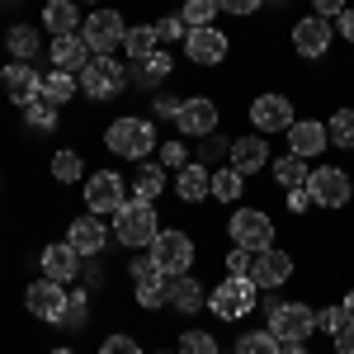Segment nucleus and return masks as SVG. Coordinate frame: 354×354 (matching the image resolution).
Here are the masks:
<instances>
[{
	"instance_id": "f257e3e1",
	"label": "nucleus",
	"mask_w": 354,
	"mask_h": 354,
	"mask_svg": "<svg viewBox=\"0 0 354 354\" xmlns=\"http://www.w3.org/2000/svg\"><path fill=\"white\" fill-rule=\"evenodd\" d=\"M161 147L156 137V118H142V113H123L104 128V151L118 161H151V151Z\"/></svg>"
},
{
	"instance_id": "f03ea898",
	"label": "nucleus",
	"mask_w": 354,
	"mask_h": 354,
	"mask_svg": "<svg viewBox=\"0 0 354 354\" xmlns=\"http://www.w3.org/2000/svg\"><path fill=\"white\" fill-rule=\"evenodd\" d=\"M255 307H260V288H255L250 274H222L208 288V312L218 322H245Z\"/></svg>"
},
{
	"instance_id": "7ed1b4c3",
	"label": "nucleus",
	"mask_w": 354,
	"mask_h": 354,
	"mask_svg": "<svg viewBox=\"0 0 354 354\" xmlns=\"http://www.w3.org/2000/svg\"><path fill=\"white\" fill-rule=\"evenodd\" d=\"M156 236H161V213H156V203L128 198V203L113 213V241L118 245H128V250H151Z\"/></svg>"
},
{
	"instance_id": "20e7f679",
	"label": "nucleus",
	"mask_w": 354,
	"mask_h": 354,
	"mask_svg": "<svg viewBox=\"0 0 354 354\" xmlns=\"http://www.w3.org/2000/svg\"><path fill=\"white\" fill-rule=\"evenodd\" d=\"M81 95L85 100H95V104H104V100H118L128 85H133V76H128V62L113 53V57H90L81 66Z\"/></svg>"
},
{
	"instance_id": "39448f33",
	"label": "nucleus",
	"mask_w": 354,
	"mask_h": 354,
	"mask_svg": "<svg viewBox=\"0 0 354 354\" xmlns=\"http://www.w3.org/2000/svg\"><path fill=\"white\" fill-rule=\"evenodd\" d=\"M81 38L90 48V57H113L123 48V38H128V15L113 10V5H100V10H90L81 19Z\"/></svg>"
},
{
	"instance_id": "423d86ee",
	"label": "nucleus",
	"mask_w": 354,
	"mask_h": 354,
	"mask_svg": "<svg viewBox=\"0 0 354 354\" xmlns=\"http://www.w3.org/2000/svg\"><path fill=\"white\" fill-rule=\"evenodd\" d=\"M307 194H312L317 208L340 213V208H350V203H354V175L345 170V165H312V175H307Z\"/></svg>"
},
{
	"instance_id": "0eeeda50",
	"label": "nucleus",
	"mask_w": 354,
	"mask_h": 354,
	"mask_svg": "<svg viewBox=\"0 0 354 354\" xmlns=\"http://www.w3.org/2000/svg\"><path fill=\"white\" fill-rule=\"evenodd\" d=\"M227 241L241 245V250H265V245H274V218L265 208L236 203V208L227 213Z\"/></svg>"
},
{
	"instance_id": "6e6552de",
	"label": "nucleus",
	"mask_w": 354,
	"mask_h": 354,
	"mask_svg": "<svg viewBox=\"0 0 354 354\" xmlns=\"http://www.w3.org/2000/svg\"><path fill=\"white\" fill-rule=\"evenodd\" d=\"M81 194H85V213H95V218H113V213L133 198L128 180H123L118 170H90V180L81 185Z\"/></svg>"
},
{
	"instance_id": "1a4fd4ad",
	"label": "nucleus",
	"mask_w": 354,
	"mask_h": 354,
	"mask_svg": "<svg viewBox=\"0 0 354 354\" xmlns=\"http://www.w3.org/2000/svg\"><path fill=\"white\" fill-rule=\"evenodd\" d=\"M245 118H250V133H288L293 128V118H298V109H293V100L288 95H279V90H265V95H255L250 104H245Z\"/></svg>"
},
{
	"instance_id": "9d476101",
	"label": "nucleus",
	"mask_w": 354,
	"mask_h": 354,
	"mask_svg": "<svg viewBox=\"0 0 354 354\" xmlns=\"http://www.w3.org/2000/svg\"><path fill=\"white\" fill-rule=\"evenodd\" d=\"M265 330H270L279 345H288V340H312V335H317V307H312V302H279L270 317H265Z\"/></svg>"
},
{
	"instance_id": "9b49d317",
	"label": "nucleus",
	"mask_w": 354,
	"mask_h": 354,
	"mask_svg": "<svg viewBox=\"0 0 354 354\" xmlns=\"http://www.w3.org/2000/svg\"><path fill=\"white\" fill-rule=\"evenodd\" d=\"M151 255L161 260L165 279H175V274H194V260H198V241H194L185 227H161V236L151 241Z\"/></svg>"
},
{
	"instance_id": "f8f14e48",
	"label": "nucleus",
	"mask_w": 354,
	"mask_h": 354,
	"mask_svg": "<svg viewBox=\"0 0 354 354\" xmlns=\"http://www.w3.org/2000/svg\"><path fill=\"white\" fill-rule=\"evenodd\" d=\"M66 298H71V288H66V283H57V279H48V274H38V279L24 288V312L33 317V322L57 326V322H62V312H66Z\"/></svg>"
},
{
	"instance_id": "ddd939ff",
	"label": "nucleus",
	"mask_w": 354,
	"mask_h": 354,
	"mask_svg": "<svg viewBox=\"0 0 354 354\" xmlns=\"http://www.w3.org/2000/svg\"><path fill=\"white\" fill-rule=\"evenodd\" d=\"M222 123V109L213 95H189L185 100V109H180V118H175V128H180V137L185 142H203V137H213Z\"/></svg>"
},
{
	"instance_id": "4468645a",
	"label": "nucleus",
	"mask_w": 354,
	"mask_h": 354,
	"mask_svg": "<svg viewBox=\"0 0 354 354\" xmlns=\"http://www.w3.org/2000/svg\"><path fill=\"white\" fill-rule=\"evenodd\" d=\"M335 43V19H322V15H302L293 24V53L302 62H322Z\"/></svg>"
},
{
	"instance_id": "2eb2a0df",
	"label": "nucleus",
	"mask_w": 354,
	"mask_h": 354,
	"mask_svg": "<svg viewBox=\"0 0 354 354\" xmlns=\"http://www.w3.org/2000/svg\"><path fill=\"white\" fill-rule=\"evenodd\" d=\"M293 255L283 250V245H265V250H255L250 255V279H255V288L260 293H270V288H283L288 279H293Z\"/></svg>"
},
{
	"instance_id": "dca6fc26",
	"label": "nucleus",
	"mask_w": 354,
	"mask_h": 354,
	"mask_svg": "<svg viewBox=\"0 0 354 354\" xmlns=\"http://www.w3.org/2000/svg\"><path fill=\"white\" fill-rule=\"evenodd\" d=\"M185 57H189V66H222L232 57V43L218 24H203L185 33Z\"/></svg>"
},
{
	"instance_id": "f3484780",
	"label": "nucleus",
	"mask_w": 354,
	"mask_h": 354,
	"mask_svg": "<svg viewBox=\"0 0 354 354\" xmlns=\"http://www.w3.org/2000/svg\"><path fill=\"white\" fill-rule=\"evenodd\" d=\"M270 142H265V133H241L232 137V151H227V165L232 170H241L245 180L250 175H260V170H270Z\"/></svg>"
},
{
	"instance_id": "a211bd4d",
	"label": "nucleus",
	"mask_w": 354,
	"mask_h": 354,
	"mask_svg": "<svg viewBox=\"0 0 354 354\" xmlns=\"http://www.w3.org/2000/svg\"><path fill=\"white\" fill-rule=\"evenodd\" d=\"M38 270L48 274V279H57V283H71V279H81L85 255L71 241H48L38 250Z\"/></svg>"
},
{
	"instance_id": "6ab92c4d",
	"label": "nucleus",
	"mask_w": 354,
	"mask_h": 354,
	"mask_svg": "<svg viewBox=\"0 0 354 354\" xmlns=\"http://www.w3.org/2000/svg\"><path fill=\"white\" fill-rule=\"evenodd\" d=\"M0 90L10 95V104H33V100H43V76L28 66V62H10V66H0Z\"/></svg>"
},
{
	"instance_id": "aec40b11",
	"label": "nucleus",
	"mask_w": 354,
	"mask_h": 354,
	"mask_svg": "<svg viewBox=\"0 0 354 354\" xmlns=\"http://www.w3.org/2000/svg\"><path fill=\"white\" fill-rule=\"evenodd\" d=\"M109 236H113V227H104V218H95V213H85V218H71L66 222V241L76 245L81 255H104L109 250Z\"/></svg>"
},
{
	"instance_id": "412c9836",
	"label": "nucleus",
	"mask_w": 354,
	"mask_h": 354,
	"mask_svg": "<svg viewBox=\"0 0 354 354\" xmlns=\"http://www.w3.org/2000/svg\"><path fill=\"white\" fill-rule=\"evenodd\" d=\"M165 307H175L180 317L203 312V307H208V288H203V279H194V274H175V279H165Z\"/></svg>"
},
{
	"instance_id": "4be33fe9",
	"label": "nucleus",
	"mask_w": 354,
	"mask_h": 354,
	"mask_svg": "<svg viewBox=\"0 0 354 354\" xmlns=\"http://www.w3.org/2000/svg\"><path fill=\"white\" fill-rule=\"evenodd\" d=\"M283 137H288V151L302 156V161H317V156L330 147L326 123H317V118H293V128H288Z\"/></svg>"
},
{
	"instance_id": "5701e85b",
	"label": "nucleus",
	"mask_w": 354,
	"mask_h": 354,
	"mask_svg": "<svg viewBox=\"0 0 354 354\" xmlns=\"http://www.w3.org/2000/svg\"><path fill=\"white\" fill-rule=\"evenodd\" d=\"M38 28L43 33H81V0H43V10H38Z\"/></svg>"
},
{
	"instance_id": "b1692460",
	"label": "nucleus",
	"mask_w": 354,
	"mask_h": 354,
	"mask_svg": "<svg viewBox=\"0 0 354 354\" xmlns=\"http://www.w3.org/2000/svg\"><path fill=\"white\" fill-rule=\"evenodd\" d=\"M170 185H175V198H180V203H203V198H213V170L189 161V165L175 170Z\"/></svg>"
},
{
	"instance_id": "393cba45",
	"label": "nucleus",
	"mask_w": 354,
	"mask_h": 354,
	"mask_svg": "<svg viewBox=\"0 0 354 354\" xmlns=\"http://www.w3.org/2000/svg\"><path fill=\"white\" fill-rule=\"evenodd\" d=\"M165 180H170V170H165L161 161H137L128 189H133V198H142V203H156L165 194Z\"/></svg>"
},
{
	"instance_id": "a878e982",
	"label": "nucleus",
	"mask_w": 354,
	"mask_h": 354,
	"mask_svg": "<svg viewBox=\"0 0 354 354\" xmlns=\"http://www.w3.org/2000/svg\"><path fill=\"white\" fill-rule=\"evenodd\" d=\"M48 57H53L57 71H71V76H81V66L90 62V48H85L81 33H62V38H53Z\"/></svg>"
},
{
	"instance_id": "bb28decb",
	"label": "nucleus",
	"mask_w": 354,
	"mask_h": 354,
	"mask_svg": "<svg viewBox=\"0 0 354 354\" xmlns=\"http://www.w3.org/2000/svg\"><path fill=\"white\" fill-rule=\"evenodd\" d=\"M5 48H10V62H33V57L43 53V28L38 24H10Z\"/></svg>"
},
{
	"instance_id": "cd10ccee",
	"label": "nucleus",
	"mask_w": 354,
	"mask_h": 354,
	"mask_svg": "<svg viewBox=\"0 0 354 354\" xmlns=\"http://www.w3.org/2000/svg\"><path fill=\"white\" fill-rule=\"evenodd\" d=\"M170 71H175V57L161 53V48L147 57V62H128V76H133V85H147V90H151V85H161V81H170Z\"/></svg>"
},
{
	"instance_id": "c85d7f7f",
	"label": "nucleus",
	"mask_w": 354,
	"mask_h": 354,
	"mask_svg": "<svg viewBox=\"0 0 354 354\" xmlns=\"http://www.w3.org/2000/svg\"><path fill=\"white\" fill-rule=\"evenodd\" d=\"M270 175H274V189H302L307 185V175H312V161H302V156H279L270 161Z\"/></svg>"
},
{
	"instance_id": "c756f323",
	"label": "nucleus",
	"mask_w": 354,
	"mask_h": 354,
	"mask_svg": "<svg viewBox=\"0 0 354 354\" xmlns=\"http://www.w3.org/2000/svg\"><path fill=\"white\" fill-rule=\"evenodd\" d=\"M241 194H245V175H241V170H232V165H218V170H213V198L227 203V208H236Z\"/></svg>"
},
{
	"instance_id": "7c9ffc66",
	"label": "nucleus",
	"mask_w": 354,
	"mask_h": 354,
	"mask_svg": "<svg viewBox=\"0 0 354 354\" xmlns=\"http://www.w3.org/2000/svg\"><path fill=\"white\" fill-rule=\"evenodd\" d=\"M76 95H81V81H76L71 71H57V66H53V71L43 76V100H53L57 109H62V104H71Z\"/></svg>"
},
{
	"instance_id": "2f4dec72",
	"label": "nucleus",
	"mask_w": 354,
	"mask_h": 354,
	"mask_svg": "<svg viewBox=\"0 0 354 354\" xmlns=\"http://www.w3.org/2000/svg\"><path fill=\"white\" fill-rule=\"evenodd\" d=\"M156 48H161V38H156V28H151V24H128V38H123L128 62H147Z\"/></svg>"
},
{
	"instance_id": "473e14b6",
	"label": "nucleus",
	"mask_w": 354,
	"mask_h": 354,
	"mask_svg": "<svg viewBox=\"0 0 354 354\" xmlns=\"http://www.w3.org/2000/svg\"><path fill=\"white\" fill-rule=\"evenodd\" d=\"M48 170H53L57 185H76V180H85V161H81V151H76V147H62V151H53Z\"/></svg>"
},
{
	"instance_id": "72a5a7b5",
	"label": "nucleus",
	"mask_w": 354,
	"mask_h": 354,
	"mask_svg": "<svg viewBox=\"0 0 354 354\" xmlns=\"http://www.w3.org/2000/svg\"><path fill=\"white\" fill-rule=\"evenodd\" d=\"M128 279H133V288H156V283H165V270L151 250H142L128 260Z\"/></svg>"
},
{
	"instance_id": "f704fd0d",
	"label": "nucleus",
	"mask_w": 354,
	"mask_h": 354,
	"mask_svg": "<svg viewBox=\"0 0 354 354\" xmlns=\"http://www.w3.org/2000/svg\"><path fill=\"white\" fill-rule=\"evenodd\" d=\"M90 317H95V307H90V288H71V298H66V312H62V330H85L90 326Z\"/></svg>"
},
{
	"instance_id": "c9c22d12",
	"label": "nucleus",
	"mask_w": 354,
	"mask_h": 354,
	"mask_svg": "<svg viewBox=\"0 0 354 354\" xmlns=\"http://www.w3.org/2000/svg\"><path fill=\"white\" fill-rule=\"evenodd\" d=\"M24 128L28 133H57V123H62V109H57L53 100H33V104H24Z\"/></svg>"
},
{
	"instance_id": "e433bc0d",
	"label": "nucleus",
	"mask_w": 354,
	"mask_h": 354,
	"mask_svg": "<svg viewBox=\"0 0 354 354\" xmlns=\"http://www.w3.org/2000/svg\"><path fill=\"white\" fill-rule=\"evenodd\" d=\"M175 350H180V354H222V345H218V335H213V330L185 326V330H180V340H175Z\"/></svg>"
},
{
	"instance_id": "4c0bfd02",
	"label": "nucleus",
	"mask_w": 354,
	"mask_h": 354,
	"mask_svg": "<svg viewBox=\"0 0 354 354\" xmlns=\"http://www.w3.org/2000/svg\"><path fill=\"white\" fill-rule=\"evenodd\" d=\"M326 133H330V147L354 151V109H350V104H340V109L326 118Z\"/></svg>"
},
{
	"instance_id": "58836bf2",
	"label": "nucleus",
	"mask_w": 354,
	"mask_h": 354,
	"mask_svg": "<svg viewBox=\"0 0 354 354\" xmlns=\"http://www.w3.org/2000/svg\"><path fill=\"white\" fill-rule=\"evenodd\" d=\"M232 354H279V340L270 330H236V350Z\"/></svg>"
},
{
	"instance_id": "ea45409f",
	"label": "nucleus",
	"mask_w": 354,
	"mask_h": 354,
	"mask_svg": "<svg viewBox=\"0 0 354 354\" xmlns=\"http://www.w3.org/2000/svg\"><path fill=\"white\" fill-rule=\"evenodd\" d=\"M218 15H222V10H218V0H185V5H180V19H185L189 28L213 24Z\"/></svg>"
},
{
	"instance_id": "a19ab883",
	"label": "nucleus",
	"mask_w": 354,
	"mask_h": 354,
	"mask_svg": "<svg viewBox=\"0 0 354 354\" xmlns=\"http://www.w3.org/2000/svg\"><path fill=\"white\" fill-rule=\"evenodd\" d=\"M227 151H232V137H222V133L203 137V142H198V165H208V170H218V161L227 165Z\"/></svg>"
},
{
	"instance_id": "79ce46f5",
	"label": "nucleus",
	"mask_w": 354,
	"mask_h": 354,
	"mask_svg": "<svg viewBox=\"0 0 354 354\" xmlns=\"http://www.w3.org/2000/svg\"><path fill=\"white\" fill-rule=\"evenodd\" d=\"M100 354H147V350H142V340L133 330H113V335L100 340Z\"/></svg>"
},
{
	"instance_id": "37998d69",
	"label": "nucleus",
	"mask_w": 354,
	"mask_h": 354,
	"mask_svg": "<svg viewBox=\"0 0 354 354\" xmlns=\"http://www.w3.org/2000/svg\"><path fill=\"white\" fill-rule=\"evenodd\" d=\"M156 161H161L165 170H180V165H189V142H185V137H175V142H161V147H156Z\"/></svg>"
},
{
	"instance_id": "c03bdc74",
	"label": "nucleus",
	"mask_w": 354,
	"mask_h": 354,
	"mask_svg": "<svg viewBox=\"0 0 354 354\" xmlns=\"http://www.w3.org/2000/svg\"><path fill=\"white\" fill-rule=\"evenodd\" d=\"M180 109H185L180 95H170V90H156V95H151V118H170V123H175Z\"/></svg>"
},
{
	"instance_id": "a18cd8bd",
	"label": "nucleus",
	"mask_w": 354,
	"mask_h": 354,
	"mask_svg": "<svg viewBox=\"0 0 354 354\" xmlns=\"http://www.w3.org/2000/svg\"><path fill=\"white\" fill-rule=\"evenodd\" d=\"M151 28H156V38H161V43H175V38H185V33H189V24H185L180 15H161V19H151Z\"/></svg>"
},
{
	"instance_id": "49530a36",
	"label": "nucleus",
	"mask_w": 354,
	"mask_h": 354,
	"mask_svg": "<svg viewBox=\"0 0 354 354\" xmlns=\"http://www.w3.org/2000/svg\"><path fill=\"white\" fill-rule=\"evenodd\" d=\"M345 322H350V317H345V307H340V302H335V307H317V330H322V335H335Z\"/></svg>"
},
{
	"instance_id": "de8ad7c7",
	"label": "nucleus",
	"mask_w": 354,
	"mask_h": 354,
	"mask_svg": "<svg viewBox=\"0 0 354 354\" xmlns=\"http://www.w3.org/2000/svg\"><path fill=\"white\" fill-rule=\"evenodd\" d=\"M270 0H218L222 15H232V19H250V15H260Z\"/></svg>"
},
{
	"instance_id": "09e8293b",
	"label": "nucleus",
	"mask_w": 354,
	"mask_h": 354,
	"mask_svg": "<svg viewBox=\"0 0 354 354\" xmlns=\"http://www.w3.org/2000/svg\"><path fill=\"white\" fill-rule=\"evenodd\" d=\"M250 255H255V250H241V245H232V250L222 255V270H227V274H250Z\"/></svg>"
},
{
	"instance_id": "8fccbe9b",
	"label": "nucleus",
	"mask_w": 354,
	"mask_h": 354,
	"mask_svg": "<svg viewBox=\"0 0 354 354\" xmlns=\"http://www.w3.org/2000/svg\"><path fill=\"white\" fill-rule=\"evenodd\" d=\"M288 194V213H312V208H317V203H312V194H307V185H302V189H283Z\"/></svg>"
},
{
	"instance_id": "3c124183",
	"label": "nucleus",
	"mask_w": 354,
	"mask_h": 354,
	"mask_svg": "<svg viewBox=\"0 0 354 354\" xmlns=\"http://www.w3.org/2000/svg\"><path fill=\"white\" fill-rule=\"evenodd\" d=\"M345 5H350V0H312V15H322V19H340Z\"/></svg>"
},
{
	"instance_id": "603ef678",
	"label": "nucleus",
	"mask_w": 354,
	"mask_h": 354,
	"mask_svg": "<svg viewBox=\"0 0 354 354\" xmlns=\"http://www.w3.org/2000/svg\"><path fill=\"white\" fill-rule=\"evenodd\" d=\"M330 345H335V354H354V322H345V326L335 330Z\"/></svg>"
},
{
	"instance_id": "864d4df0",
	"label": "nucleus",
	"mask_w": 354,
	"mask_h": 354,
	"mask_svg": "<svg viewBox=\"0 0 354 354\" xmlns=\"http://www.w3.org/2000/svg\"><path fill=\"white\" fill-rule=\"evenodd\" d=\"M335 33H340V38H345V43L354 48V5H345V15L335 19Z\"/></svg>"
},
{
	"instance_id": "5fc2aeb1",
	"label": "nucleus",
	"mask_w": 354,
	"mask_h": 354,
	"mask_svg": "<svg viewBox=\"0 0 354 354\" xmlns=\"http://www.w3.org/2000/svg\"><path fill=\"white\" fill-rule=\"evenodd\" d=\"M279 354H307V340H288V345H279Z\"/></svg>"
},
{
	"instance_id": "6e6d98bb",
	"label": "nucleus",
	"mask_w": 354,
	"mask_h": 354,
	"mask_svg": "<svg viewBox=\"0 0 354 354\" xmlns=\"http://www.w3.org/2000/svg\"><path fill=\"white\" fill-rule=\"evenodd\" d=\"M340 307H345V317L354 322V288H345V298H340Z\"/></svg>"
},
{
	"instance_id": "4d7b16f0",
	"label": "nucleus",
	"mask_w": 354,
	"mask_h": 354,
	"mask_svg": "<svg viewBox=\"0 0 354 354\" xmlns=\"http://www.w3.org/2000/svg\"><path fill=\"white\" fill-rule=\"evenodd\" d=\"M48 354H76V350H71V345H57V350H48Z\"/></svg>"
},
{
	"instance_id": "13d9d810",
	"label": "nucleus",
	"mask_w": 354,
	"mask_h": 354,
	"mask_svg": "<svg viewBox=\"0 0 354 354\" xmlns=\"http://www.w3.org/2000/svg\"><path fill=\"white\" fill-rule=\"evenodd\" d=\"M151 354H180V350H151Z\"/></svg>"
},
{
	"instance_id": "bf43d9fd",
	"label": "nucleus",
	"mask_w": 354,
	"mask_h": 354,
	"mask_svg": "<svg viewBox=\"0 0 354 354\" xmlns=\"http://www.w3.org/2000/svg\"><path fill=\"white\" fill-rule=\"evenodd\" d=\"M81 5H100V0H81Z\"/></svg>"
},
{
	"instance_id": "052dcab7",
	"label": "nucleus",
	"mask_w": 354,
	"mask_h": 354,
	"mask_svg": "<svg viewBox=\"0 0 354 354\" xmlns=\"http://www.w3.org/2000/svg\"><path fill=\"white\" fill-rule=\"evenodd\" d=\"M0 185H5V180H0Z\"/></svg>"
},
{
	"instance_id": "680f3d73",
	"label": "nucleus",
	"mask_w": 354,
	"mask_h": 354,
	"mask_svg": "<svg viewBox=\"0 0 354 354\" xmlns=\"http://www.w3.org/2000/svg\"><path fill=\"white\" fill-rule=\"evenodd\" d=\"M222 354H227V350H222Z\"/></svg>"
}]
</instances>
